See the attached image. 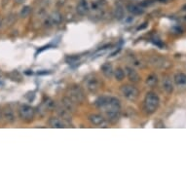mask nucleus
I'll use <instances>...</instances> for the list:
<instances>
[{
	"label": "nucleus",
	"mask_w": 186,
	"mask_h": 186,
	"mask_svg": "<svg viewBox=\"0 0 186 186\" xmlns=\"http://www.w3.org/2000/svg\"><path fill=\"white\" fill-rule=\"evenodd\" d=\"M19 115H20V118L21 120L26 121V122H29L34 117V109L29 105H21L19 108Z\"/></svg>",
	"instance_id": "423d86ee"
},
{
	"label": "nucleus",
	"mask_w": 186,
	"mask_h": 186,
	"mask_svg": "<svg viewBox=\"0 0 186 186\" xmlns=\"http://www.w3.org/2000/svg\"><path fill=\"white\" fill-rule=\"evenodd\" d=\"M61 105H63V106L66 108V110H68L71 113H73L74 110H75V108H76V103L72 100H71L69 97L63 98V100H61Z\"/></svg>",
	"instance_id": "9b49d317"
},
{
	"label": "nucleus",
	"mask_w": 186,
	"mask_h": 186,
	"mask_svg": "<svg viewBox=\"0 0 186 186\" xmlns=\"http://www.w3.org/2000/svg\"><path fill=\"white\" fill-rule=\"evenodd\" d=\"M175 83L178 87L186 86V75L184 73H177L175 76Z\"/></svg>",
	"instance_id": "f3484780"
},
{
	"label": "nucleus",
	"mask_w": 186,
	"mask_h": 186,
	"mask_svg": "<svg viewBox=\"0 0 186 186\" xmlns=\"http://www.w3.org/2000/svg\"><path fill=\"white\" fill-rule=\"evenodd\" d=\"M157 82H158L157 76H156V75H154V74H152V75H150V76L147 78V80H146V84H147L148 86H150V87H154L155 85L157 84Z\"/></svg>",
	"instance_id": "5701e85b"
},
{
	"label": "nucleus",
	"mask_w": 186,
	"mask_h": 186,
	"mask_svg": "<svg viewBox=\"0 0 186 186\" xmlns=\"http://www.w3.org/2000/svg\"><path fill=\"white\" fill-rule=\"evenodd\" d=\"M15 1H16L18 4H21V3H24V0H15Z\"/></svg>",
	"instance_id": "393cba45"
},
{
	"label": "nucleus",
	"mask_w": 186,
	"mask_h": 186,
	"mask_svg": "<svg viewBox=\"0 0 186 186\" xmlns=\"http://www.w3.org/2000/svg\"><path fill=\"white\" fill-rule=\"evenodd\" d=\"M57 111H58V114L60 115V117L61 119L66 120V121H69L71 119V112H69L68 110H66V108H64L63 105H60L58 108H57Z\"/></svg>",
	"instance_id": "2eb2a0df"
},
{
	"label": "nucleus",
	"mask_w": 186,
	"mask_h": 186,
	"mask_svg": "<svg viewBox=\"0 0 186 186\" xmlns=\"http://www.w3.org/2000/svg\"><path fill=\"white\" fill-rule=\"evenodd\" d=\"M56 104H55V101L51 100V98H46V100L42 102L41 104V108H43V110L44 111H50V110H53L55 108Z\"/></svg>",
	"instance_id": "dca6fc26"
},
{
	"label": "nucleus",
	"mask_w": 186,
	"mask_h": 186,
	"mask_svg": "<svg viewBox=\"0 0 186 186\" xmlns=\"http://www.w3.org/2000/svg\"><path fill=\"white\" fill-rule=\"evenodd\" d=\"M2 24H3V21H2L1 17H0V29H1V27H2Z\"/></svg>",
	"instance_id": "a878e982"
},
{
	"label": "nucleus",
	"mask_w": 186,
	"mask_h": 186,
	"mask_svg": "<svg viewBox=\"0 0 186 186\" xmlns=\"http://www.w3.org/2000/svg\"><path fill=\"white\" fill-rule=\"evenodd\" d=\"M68 97L75 103H83L85 101V94L79 86L73 85L68 89Z\"/></svg>",
	"instance_id": "20e7f679"
},
{
	"label": "nucleus",
	"mask_w": 186,
	"mask_h": 186,
	"mask_svg": "<svg viewBox=\"0 0 186 186\" xmlns=\"http://www.w3.org/2000/svg\"><path fill=\"white\" fill-rule=\"evenodd\" d=\"M160 100L155 93H148L144 100V109L148 113H153L159 106Z\"/></svg>",
	"instance_id": "f03ea898"
},
{
	"label": "nucleus",
	"mask_w": 186,
	"mask_h": 186,
	"mask_svg": "<svg viewBox=\"0 0 186 186\" xmlns=\"http://www.w3.org/2000/svg\"><path fill=\"white\" fill-rule=\"evenodd\" d=\"M2 117L7 123H14L16 120L13 110H11L10 108H5L4 110H2Z\"/></svg>",
	"instance_id": "ddd939ff"
},
{
	"label": "nucleus",
	"mask_w": 186,
	"mask_h": 186,
	"mask_svg": "<svg viewBox=\"0 0 186 186\" xmlns=\"http://www.w3.org/2000/svg\"><path fill=\"white\" fill-rule=\"evenodd\" d=\"M89 120L93 125L98 127H105L106 126V121L103 118V116L100 114H91L89 116Z\"/></svg>",
	"instance_id": "1a4fd4ad"
},
{
	"label": "nucleus",
	"mask_w": 186,
	"mask_h": 186,
	"mask_svg": "<svg viewBox=\"0 0 186 186\" xmlns=\"http://www.w3.org/2000/svg\"><path fill=\"white\" fill-rule=\"evenodd\" d=\"M114 76H115L116 80H118V81H121V80H123L125 78V71H124L122 68H117V69L114 71Z\"/></svg>",
	"instance_id": "412c9836"
},
{
	"label": "nucleus",
	"mask_w": 186,
	"mask_h": 186,
	"mask_svg": "<svg viewBox=\"0 0 186 186\" xmlns=\"http://www.w3.org/2000/svg\"><path fill=\"white\" fill-rule=\"evenodd\" d=\"M49 125H50L51 128L55 129H63L66 128L68 125V122L66 120L61 119V118H56V117H52V118L49 119Z\"/></svg>",
	"instance_id": "6e6552de"
},
{
	"label": "nucleus",
	"mask_w": 186,
	"mask_h": 186,
	"mask_svg": "<svg viewBox=\"0 0 186 186\" xmlns=\"http://www.w3.org/2000/svg\"><path fill=\"white\" fill-rule=\"evenodd\" d=\"M153 63L156 64L157 66H161V67L165 66V61L160 58H153Z\"/></svg>",
	"instance_id": "b1692460"
},
{
	"label": "nucleus",
	"mask_w": 186,
	"mask_h": 186,
	"mask_svg": "<svg viewBox=\"0 0 186 186\" xmlns=\"http://www.w3.org/2000/svg\"><path fill=\"white\" fill-rule=\"evenodd\" d=\"M128 11L133 15H140L143 13V9L141 7H139L138 5H135V4H131L129 5L128 7Z\"/></svg>",
	"instance_id": "6ab92c4d"
},
{
	"label": "nucleus",
	"mask_w": 186,
	"mask_h": 186,
	"mask_svg": "<svg viewBox=\"0 0 186 186\" xmlns=\"http://www.w3.org/2000/svg\"><path fill=\"white\" fill-rule=\"evenodd\" d=\"M2 118V111H1V109H0V119Z\"/></svg>",
	"instance_id": "bb28decb"
},
{
	"label": "nucleus",
	"mask_w": 186,
	"mask_h": 186,
	"mask_svg": "<svg viewBox=\"0 0 186 186\" xmlns=\"http://www.w3.org/2000/svg\"><path fill=\"white\" fill-rule=\"evenodd\" d=\"M84 84L86 86L87 90L91 93H97L100 88V81L95 75L90 74L85 78Z\"/></svg>",
	"instance_id": "39448f33"
},
{
	"label": "nucleus",
	"mask_w": 186,
	"mask_h": 186,
	"mask_svg": "<svg viewBox=\"0 0 186 186\" xmlns=\"http://www.w3.org/2000/svg\"><path fill=\"white\" fill-rule=\"evenodd\" d=\"M95 105L103 111L108 120L111 122H116L119 118L121 104L119 100L113 97H101L95 101Z\"/></svg>",
	"instance_id": "f257e3e1"
},
{
	"label": "nucleus",
	"mask_w": 186,
	"mask_h": 186,
	"mask_svg": "<svg viewBox=\"0 0 186 186\" xmlns=\"http://www.w3.org/2000/svg\"><path fill=\"white\" fill-rule=\"evenodd\" d=\"M101 72L102 74L106 77V78H110V77H112L114 71H113V67L111 66L110 63H105L101 66Z\"/></svg>",
	"instance_id": "4468645a"
},
{
	"label": "nucleus",
	"mask_w": 186,
	"mask_h": 186,
	"mask_svg": "<svg viewBox=\"0 0 186 186\" xmlns=\"http://www.w3.org/2000/svg\"><path fill=\"white\" fill-rule=\"evenodd\" d=\"M125 73L127 74V76H128V78H129V80L131 82L136 83V82L139 81V79H140V77H139V74L138 73V71H135L133 67L127 66L125 68Z\"/></svg>",
	"instance_id": "9d476101"
},
{
	"label": "nucleus",
	"mask_w": 186,
	"mask_h": 186,
	"mask_svg": "<svg viewBox=\"0 0 186 186\" xmlns=\"http://www.w3.org/2000/svg\"><path fill=\"white\" fill-rule=\"evenodd\" d=\"M30 12H31V8H30L29 6H24L20 12V17L21 18H27L29 16Z\"/></svg>",
	"instance_id": "4be33fe9"
},
{
	"label": "nucleus",
	"mask_w": 186,
	"mask_h": 186,
	"mask_svg": "<svg viewBox=\"0 0 186 186\" xmlns=\"http://www.w3.org/2000/svg\"><path fill=\"white\" fill-rule=\"evenodd\" d=\"M120 94L129 100H135L138 98V90L133 85H122L120 87Z\"/></svg>",
	"instance_id": "7ed1b4c3"
},
{
	"label": "nucleus",
	"mask_w": 186,
	"mask_h": 186,
	"mask_svg": "<svg viewBox=\"0 0 186 186\" xmlns=\"http://www.w3.org/2000/svg\"><path fill=\"white\" fill-rule=\"evenodd\" d=\"M124 15H125L124 8L121 5H117L115 9H114V16H115V18L117 20H122L124 18Z\"/></svg>",
	"instance_id": "aec40b11"
},
{
	"label": "nucleus",
	"mask_w": 186,
	"mask_h": 186,
	"mask_svg": "<svg viewBox=\"0 0 186 186\" xmlns=\"http://www.w3.org/2000/svg\"><path fill=\"white\" fill-rule=\"evenodd\" d=\"M76 11H77V13L79 15H81V16H85V15H87L90 11L88 2H87L86 0H80L79 3L77 4Z\"/></svg>",
	"instance_id": "f8f14e48"
},
{
	"label": "nucleus",
	"mask_w": 186,
	"mask_h": 186,
	"mask_svg": "<svg viewBox=\"0 0 186 186\" xmlns=\"http://www.w3.org/2000/svg\"><path fill=\"white\" fill-rule=\"evenodd\" d=\"M163 89L165 90L168 94H170V93H172V91H173L172 82L170 78H168V77L165 79H163Z\"/></svg>",
	"instance_id": "a211bd4d"
},
{
	"label": "nucleus",
	"mask_w": 186,
	"mask_h": 186,
	"mask_svg": "<svg viewBox=\"0 0 186 186\" xmlns=\"http://www.w3.org/2000/svg\"><path fill=\"white\" fill-rule=\"evenodd\" d=\"M61 20H63V17L61 15L58 13V12H53L48 17H46L44 21V24L46 26H55V24H60L61 23Z\"/></svg>",
	"instance_id": "0eeeda50"
}]
</instances>
